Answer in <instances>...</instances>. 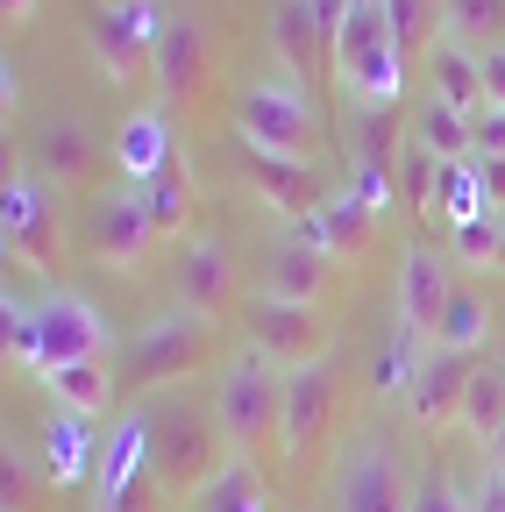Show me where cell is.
I'll return each mask as SVG.
<instances>
[{
  "instance_id": "obj_1",
  "label": "cell",
  "mask_w": 505,
  "mask_h": 512,
  "mask_svg": "<svg viewBox=\"0 0 505 512\" xmlns=\"http://www.w3.org/2000/svg\"><path fill=\"white\" fill-rule=\"evenodd\" d=\"M335 86H342L349 114H399L406 50L392 36L385 0H342V15H335Z\"/></svg>"
},
{
  "instance_id": "obj_2",
  "label": "cell",
  "mask_w": 505,
  "mask_h": 512,
  "mask_svg": "<svg viewBox=\"0 0 505 512\" xmlns=\"http://www.w3.org/2000/svg\"><path fill=\"white\" fill-rule=\"evenodd\" d=\"M278 420H285V370L264 349H242L221 370V384H214V427L228 441V456L257 463L264 448L278 441Z\"/></svg>"
},
{
  "instance_id": "obj_3",
  "label": "cell",
  "mask_w": 505,
  "mask_h": 512,
  "mask_svg": "<svg viewBox=\"0 0 505 512\" xmlns=\"http://www.w3.org/2000/svg\"><path fill=\"white\" fill-rule=\"evenodd\" d=\"M207 356H214V320L193 313V306H178V313L150 320V328L121 349L114 377H121V392H129V399H143V392H171V384H185Z\"/></svg>"
},
{
  "instance_id": "obj_4",
  "label": "cell",
  "mask_w": 505,
  "mask_h": 512,
  "mask_svg": "<svg viewBox=\"0 0 505 512\" xmlns=\"http://www.w3.org/2000/svg\"><path fill=\"white\" fill-rule=\"evenodd\" d=\"M235 136L257 143V150H278V157H313V143L328 136V121L313 107V86L271 72V79H249L235 93Z\"/></svg>"
},
{
  "instance_id": "obj_5",
  "label": "cell",
  "mask_w": 505,
  "mask_h": 512,
  "mask_svg": "<svg viewBox=\"0 0 505 512\" xmlns=\"http://www.w3.org/2000/svg\"><path fill=\"white\" fill-rule=\"evenodd\" d=\"M221 427L214 413H193V406H150V470L157 484L185 505L214 470H221Z\"/></svg>"
},
{
  "instance_id": "obj_6",
  "label": "cell",
  "mask_w": 505,
  "mask_h": 512,
  "mask_svg": "<svg viewBox=\"0 0 505 512\" xmlns=\"http://www.w3.org/2000/svg\"><path fill=\"white\" fill-rule=\"evenodd\" d=\"M171 491L150 470V413H121L107 427V456H100V484H93V512H164Z\"/></svg>"
},
{
  "instance_id": "obj_7",
  "label": "cell",
  "mask_w": 505,
  "mask_h": 512,
  "mask_svg": "<svg viewBox=\"0 0 505 512\" xmlns=\"http://www.w3.org/2000/svg\"><path fill=\"white\" fill-rule=\"evenodd\" d=\"M157 36H164V8H157V0H93V8H86V43H93L100 72L114 86L150 79Z\"/></svg>"
},
{
  "instance_id": "obj_8",
  "label": "cell",
  "mask_w": 505,
  "mask_h": 512,
  "mask_svg": "<svg viewBox=\"0 0 505 512\" xmlns=\"http://www.w3.org/2000/svg\"><path fill=\"white\" fill-rule=\"evenodd\" d=\"M0 242H8V264L57 271V185L36 164L8 171V192H0Z\"/></svg>"
},
{
  "instance_id": "obj_9",
  "label": "cell",
  "mask_w": 505,
  "mask_h": 512,
  "mask_svg": "<svg viewBox=\"0 0 505 512\" xmlns=\"http://www.w3.org/2000/svg\"><path fill=\"white\" fill-rule=\"evenodd\" d=\"M335 512H413V484L406 463L392 456L385 434H356L342 448V470H335Z\"/></svg>"
},
{
  "instance_id": "obj_10",
  "label": "cell",
  "mask_w": 505,
  "mask_h": 512,
  "mask_svg": "<svg viewBox=\"0 0 505 512\" xmlns=\"http://www.w3.org/2000/svg\"><path fill=\"white\" fill-rule=\"evenodd\" d=\"M242 328H249V349H264V356L285 363V370L328 356V313L285 306V299H271V292H249V299H242Z\"/></svg>"
},
{
  "instance_id": "obj_11",
  "label": "cell",
  "mask_w": 505,
  "mask_h": 512,
  "mask_svg": "<svg viewBox=\"0 0 505 512\" xmlns=\"http://www.w3.org/2000/svg\"><path fill=\"white\" fill-rule=\"evenodd\" d=\"M36 328H43V377L57 363H100V356H114V328H107V313L86 292H43L36 299Z\"/></svg>"
},
{
  "instance_id": "obj_12",
  "label": "cell",
  "mask_w": 505,
  "mask_h": 512,
  "mask_svg": "<svg viewBox=\"0 0 505 512\" xmlns=\"http://www.w3.org/2000/svg\"><path fill=\"white\" fill-rule=\"evenodd\" d=\"M271 50H278V72L313 86L335 72V15L321 0H271Z\"/></svg>"
},
{
  "instance_id": "obj_13",
  "label": "cell",
  "mask_w": 505,
  "mask_h": 512,
  "mask_svg": "<svg viewBox=\"0 0 505 512\" xmlns=\"http://www.w3.org/2000/svg\"><path fill=\"white\" fill-rule=\"evenodd\" d=\"M335 392H342V377L335 363H299L285 370V420H278V448H285V463H306L313 448L328 441V420H335Z\"/></svg>"
},
{
  "instance_id": "obj_14",
  "label": "cell",
  "mask_w": 505,
  "mask_h": 512,
  "mask_svg": "<svg viewBox=\"0 0 505 512\" xmlns=\"http://www.w3.org/2000/svg\"><path fill=\"white\" fill-rule=\"evenodd\" d=\"M157 249V228L143 214V192L121 185V192H100L93 200V221H86V256L107 271H136L143 256Z\"/></svg>"
},
{
  "instance_id": "obj_15",
  "label": "cell",
  "mask_w": 505,
  "mask_h": 512,
  "mask_svg": "<svg viewBox=\"0 0 505 512\" xmlns=\"http://www.w3.org/2000/svg\"><path fill=\"white\" fill-rule=\"evenodd\" d=\"M228 143H235V164L249 171V185H257L285 221H306V214L328 207V178L313 171V157H278V150H257L242 136H228Z\"/></svg>"
},
{
  "instance_id": "obj_16",
  "label": "cell",
  "mask_w": 505,
  "mask_h": 512,
  "mask_svg": "<svg viewBox=\"0 0 505 512\" xmlns=\"http://www.w3.org/2000/svg\"><path fill=\"white\" fill-rule=\"evenodd\" d=\"M470 370L477 356H456V349H427L413 384H406V399L399 413L420 427V434H441V427H463V392H470Z\"/></svg>"
},
{
  "instance_id": "obj_17",
  "label": "cell",
  "mask_w": 505,
  "mask_h": 512,
  "mask_svg": "<svg viewBox=\"0 0 505 512\" xmlns=\"http://www.w3.org/2000/svg\"><path fill=\"white\" fill-rule=\"evenodd\" d=\"M377 221H385V214H377L356 185H342V192H328V207H321V214L292 221V242H299V249H321L328 264L349 271V264H363V249H370Z\"/></svg>"
},
{
  "instance_id": "obj_18",
  "label": "cell",
  "mask_w": 505,
  "mask_h": 512,
  "mask_svg": "<svg viewBox=\"0 0 505 512\" xmlns=\"http://www.w3.org/2000/svg\"><path fill=\"white\" fill-rule=\"evenodd\" d=\"M214 79V57H207V29L193 15H164V36H157V57H150V86L164 93V107H193Z\"/></svg>"
},
{
  "instance_id": "obj_19",
  "label": "cell",
  "mask_w": 505,
  "mask_h": 512,
  "mask_svg": "<svg viewBox=\"0 0 505 512\" xmlns=\"http://www.w3.org/2000/svg\"><path fill=\"white\" fill-rule=\"evenodd\" d=\"M100 456H107V434L93 413H65L57 406L43 420V484L72 491V484H100Z\"/></svg>"
},
{
  "instance_id": "obj_20",
  "label": "cell",
  "mask_w": 505,
  "mask_h": 512,
  "mask_svg": "<svg viewBox=\"0 0 505 512\" xmlns=\"http://www.w3.org/2000/svg\"><path fill=\"white\" fill-rule=\"evenodd\" d=\"M242 299V271H235V249L221 235H185V256H178V306L193 313H228Z\"/></svg>"
},
{
  "instance_id": "obj_21",
  "label": "cell",
  "mask_w": 505,
  "mask_h": 512,
  "mask_svg": "<svg viewBox=\"0 0 505 512\" xmlns=\"http://www.w3.org/2000/svg\"><path fill=\"white\" fill-rule=\"evenodd\" d=\"M449 299H456V278H449V264H441V249L413 242L399 256V320L427 349H434V328H441V313H449Z\"/></svg>"
},
{
  "instance_id": "obj_22",
  "label": "cell",
  "mask_w": 505,
  "mask_h": 512,
  "mask_svg": "<svg viewBox=\"0 0 505 512\" xmlns=\"http://www.w3.org/2000/svg\"><path fill=\"white\" fill-rule=\"evenodd\" d=\"M264 292L285 299V306H313V313H321V306L342 292V264H328L321 249H299V242L285 235V242H271V256H264Z\"/></svg>"
},
{
  "instance_id": "obj_23",
  "label": "cell",
  "mask_w": 505,
  "mask_h": 512,
  "mask_svg": "<svg viewBox=\"0 0 505 512\" xmlns=\"http://www.w3.org/2000/svg\"><path fill=\"white\" fill-rule=\"evenodd\" d=\"M114 164L129 185H157L164 171H178V136H171V114L164 107H143L114 128Z\"/></svg>"
},
{
  "instance_id": "obj_24",
  "label": "cell",
  "mask_w": 505,
  "mask_h": 512,
  "mask_svg": "<svg viewBox=\"0 0 505 512\" xmlns=\"http://www.w3.org/2000/svg\"><path fill=\"white\" fill-rule=\"evenodd\" d=\"M36 171L57 192H100V143L86 136L79 121H50L43 128V150H36Z\"/></svg>"
},
{
  "instance_id": "obj_25",
  "label": "cell",
  "mask_w": 505,
  "mask_h": 512,
  "mask_svg": "<svg viewBox=\"0 0 505 512\" xmlns=\"http://www.w3.org/2000/svg\"><path fill=\"white\" fill-rule=\"evenodd\" d=\"M427 100L456 107V114H477V107H484V57L441 36L434 57H427Z\"/></svg>"
},
{
  "instance_id": "obj_26",
  "label": "cell",
  "mask_w": 505,
  "mask_h": 512,
  "mask_svg": "<svg viewBox=\"0 0 505 512\" xmlns=\"http://www.w3.org/2000/svg\"><path fill=\"white\" fill-rule=\"evenodd\" d=\"M178 512H271V484H264V470L257 463H242V456H228L193 498H185Z\"/></svg>"
},
{
  "instance_id": "obj_27",
  "label": "cell",
  "mask_w": 505,
  "mask_h": 512,
  "mask_svg": "<svg viewBox=\"0 0 505 512\" xmlns=\"http://www.w3.org/2000/svg\"><path fill=\"white\" fill-rule=\"evenodd\" d=\"M43 392H50V406H65V413H107L114 406V392H121V377H114V363L100 356V363H57L50 377H43Z\"/></svg>"
},
{
  "instance_id": "obj_28",
  "label": "cell",
  "mask_w": 505,
  "mask_h": 512,
  "mask_svg": "<svg viewBox=\"0 0 505 512\" xmlns=\"http://www.w3.org/2000/svg\"><path fill=\"white\" fill-rule=\"evenodd\" d=\"M143 192V214H150V228H157V242H178L185 228H193V207H200V192H193V171H164L157 185H136Z\"/></svg>"
},
{
  "instance_id": "obj_29",
  "label": "cell",
  "mask_w": 505,
  "mask_h": 512,
  "mask_svg": "<svg viewBox=\"0 0 505 512\" xmlns=\"http://www.w3.org/2000/svg\"><path fill=\"white\" fill-rule=\"evenodd\" d=\"M0 349H8V370L36 377L43 384V328H36V299H22L8 285V299H0Z\"/></svg>"
},
{
  "instance_id": "obj_30",
  "label": "cell",
  "mask_w": 505,
  "mask_h": 512,
  "mask_svg": "<svg viewBox=\"0 0 505 512\" xmlns=\"http://www.w3.org/2000/svg\"><path fill=\"white\" fill-rule=\"evenodd\" d=\"M463 427H470V441H498V427H505V363L498 356H477V370H470V392H463Z\"/></svg>"
},
{
  "instance_id": "obj_31",
  "label": "cell",
  "mask_w": 505,
  "mask_h": 512,
  "mask_svg": "<svg viewBox=\"0 0 505 512\" xmlns=\"http://www.w3.org/2000/svg\"><path fill=\"white\" fill-rule=\"evenodd\" d=\"M406 136H413L420 150H434L441 164H470V157H477V143H470V114L441 107V100H420V114H413Z\"/></svg>"
},
{
  "instance_id": "obj_32",
  "label": "cell",
  "mask_w": 505,
  "mask_h": 512,
  "mask_svg": "<svg viewBox=\"0 0 505 512\" xmlns=\"http://www.w3.org/2000/svg\"><path fill=\"white\" fill-rule=\"evenodd\" d=\"M385 15H392V36L406 50V64L434 57V43L449 36V0H385Z\"/></svg>"
},
{
  "instance_id": "obj_33",
  "label": "cell",
  "mask_w": 505,
  "mask_h": 512,
  "mask_svg": "<svg viewBox=\"0 0 505 512\" xmlns=\"http://www.w3.org/2000/svg\"><path fill=\"white\" fill-rule=\"evenodd\" d=\"M434 349H456V356H491V306H484L470 285H456L449 313H441V328H434Z\"/></svg>"
},
{
  "instance_id": "obj_34",
  "label": "cell",
  "mask_w": 505,
  "mask_h": 512,
  "mask_svg": "<svg viewBox=\"0 0 505 512\" xmlns=\"http://www.w3.org/2000/svg\"><path fill=\"white\" fill-rule=\"evenodd\" d=\"M420 356H427V342L392 313V335H385V349H377V363H370V392H377V399H406V384H413Z\"/></svg>"
},
{
  "instance_id": "obj_35",
  "label": "cell",
  "mask_w": 505,
  "mask_h": 512,
  "mask_svg": "<svg viewBox=\"0 0 505 512\" xmlns=\"http://www.w3.org/2000/svg\"><path fill=\"white\" fill-rule=\"evenodd\" d=\"M427 214H441L449 228H463V221H484V214H491L484 178H477V157H470V164H441V178H434V207H427Z\"/></svg>"
},
{
  "instance_id": "obj_36",
  "label": "cell",
  "mask_w": 505,
  "mask_h": 512,
  "mask_svg": "<svg viewBox=\"0 0 505 512\" xmlns=\"http://www.w3.org/2000/svg\"><path fill=\"white\" fill-rule=\"evenodd\" d=\"M449 43L463 50H498L505 43V0H449Z\"/></svg>"
},
{
  "instance_id": "obj_37",
  "label": "cell",
  "mask_w": 505,
  "mask_h": 512,
  "mask_svg": "<svg viewBox=\"0 0 505 512\" xmlns=\"http://www.w3.org/2000/svg\"><path fill=\"white\" fill-rule=\"evenodd\" d=\"M434 178H441V157H434V150H420V143L406 136V150H399V200L434 207Z\"/></svg>"
},
{
  "instance_id": "obj_38",
  "label": "cell",
  "mask_w": 505,
  "mask_h": 512,
  "mask_svg": "<svg viewBox=\"0 0 505 512\" xmlns=\"http://www.w3.org/2000/svg\"><path fill=\"white\" fill-rule=\"evenodd\" d=\"M449 256L463 271H491V256H498V214H484V221H463V228H449Z\"/></svg>"
},
{
  "instance_id": "obj_39",
  "label": "cell",
  "mask_w": 505,
  "mask_h": 512,
  "mask_svg": "<svg viewBox=\"0 0 505 512\" xmlns=\"http://www.w3.org/2000/svg\"><path fill=\"white\" fill-rule=\"evenodd\" d=\"M413 512H470V498H463V484L441 470V463H427L413 477Z\"/></svg>"
},
{
  "instance_id": "obj_40",
  "label": "cell",
  "mask_w": 505,
  "mask_h": 512,
  "mask_svg": "<svg viewBox=\"0 0 505 512\" xmlns=\"http://www.w3.org/2000/svg\"><path fill=\"white\" fill-rule=\"evenodd\" d=\"M463 498H470V512H505V470H470V484H463Z\"/></svg>"
},
{
  "instance_id": "obj_41",
  "label": "cell",
  "mask_w": 505,
  "mask_h": 512,
  "mask_svg": "<svg viewBox=\"0 0 505 512\" xmlns=\"http://www.w3.org/2000/svg\"><path fill=\"white\" fill-rule=\"evenodd\" d=\"M470 143H477V157H505V107L470 114Z\"/></svg>"
},
{
  "instance_id": "obj_42",
  "label": "cell",
  "mask_w": 505,
  "mask_h": 512,
  "mask_svg": "<svg viewBox=\"0 0 505 512\" xmlns=\"http://www.w3.org/2000/svg\"><path fill=\"white\" fill-rule=\"evenodd\" d=\"M477 178H484V200H491V214H505V157H477Z\"/></svg>"
},
{
  "instance_id": "obj_43",
  "label": "cell",
  "mask_w": 505,
  "mask_h": 512,
  "mask_svg": "<svg viewBox=\"0 0 505 512\" xmlns=\"http://www.w3.org/2000/svg\"><path fill=\"white\" fill-rule=\"evenodd\" d=\"M484 107H505V43L484 50Z\"/></svg>"
},
{
  "instance_id": "obj_44",
  "label": "cell",
  "mask_w": 505,
  "mask_h": 512,
  "mask_svg": "<svg viewBox=\"0 0 505 512\" xmlns=\"http://www.w3.org/2000/svg\"><path fill=\"white\" fill-rule=\"evenodd\" d=\"M36 8H43V0H0V22H8V29H22Z\"/></svg>"
},
{
  "instance_id": "obj_45",
  "label": "cell",
  "mask_w": 505,
  "mask_h": 512,
  "mask_svg": "<svg viewBox=\"0 0 505 512\" xmlns=\"http://www.w3.org/2000/svg\"><path fill=\"white\" fill-rule=\"evenodd\" d=\"M0 79H8V86H0V100H8V114H15V100H22V64L8 57V64H0Z\"/></svg>"
},
{
  "instance_id": "obj_46",
  "label": "cell",
  "mask_w": 505,
  "mask_h": 512,
  "mask_svg": "<svg viewBox=\"0 0 505 512\" xmlns=\"http://www.w3.org/2000/svg\"><path fill=\"white\" fill-rule=\"evenodd\" d=\"M484 463H491V470H505V427H498V441L484 448Z\"/></svg>"
},
{
  "instance_id": "obj_47",
  "label": "cell",
  "mask_w": 505,
  "mask_h": 512,
  "mask_svg": "<svg viewBox=\"0 0 505 512\" xmlns=\"http://www.w3.org/2000/svg\"><path fill=\"white\" fill-rule=\"evenodd\" d=\"M491 271L505 278V214H498V256H491Z\"/></svg>"
},
{
  "instance_id": "obj_48",
  "label": "cell",
  "mask_w": 505,
  "mask_h": 512,
  "mask_svg": "<svg viewBox=\"0 0 505 512\" xmlns=\"http://www.w3.org/2000/svg\"><path fill=\"white\" fill-rule=\"evenodd\" d=\"M491 356H498V363H505V342H498V349H491Z\"/></svg>"
},
{
  "instance_id": "obj_49",
  "label": "cell",
  "mask_w": 505,
  "mask_h": 512,
  "mask_svg": "<svg viewBox=\"0 0 505 512\" xmlns=\"http://www.w3.org/2000/svg\"><path fill=\"white\" fill-rule=\"evenodd\" d=\"M0 512H22V505H0Z\"/></svg>"
}]
</instances>
